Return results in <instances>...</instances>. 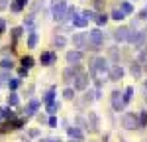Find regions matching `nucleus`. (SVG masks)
I'll list each match as a JSON object with an SVG mask.
<instances>
[{"label":"nucleus","instance_id":"49","mask_svg":"<svg viewBox=\"0 0 147 142\" xmlns=\"http://www.w3.org/2000/svg\"><path fill=\"white\" fill-rule=\"evenodd\" d=\"M145 71H147V65H145Z\"/></svg>","mask_w":147,"mask_h":142},{"label":"nucleus","instance_id":"29","mask_svg":"<svg viewBox=\"0 0 147 142\" xmlns=\"http://www.w3.org/2000/svg\"><path fill=\"white\" fill-rule=\"evenodd\" d=\"M55 46H57V47H65V46H67V38L57 36V38H55Z\"/></svg>","mask_w":147,"mask_h":142},{"label":"nucleus","instance_id":"33","mask_svg":"<svg viewBox=\"0 0 147 142\" xmlns=\"http://www.w3.org/2000/svg\"><path fill=\"white\" fill-rule=\"evenodd\" d=\"M82 16H84L86 20H94V18H96V14H94V10H84V12H82Z\"/></svg>","mask_w":147,"mask_h":142},{"label":"nucleus","instance_id":"11","mask_svg":"<svg viewBox=\"0 0 147 142\" xmlns=\"http://www.w3.org/2000/svg\"><path fill=\"white\" fill-rule=\"evenodd\" d=\"M145 38H147V30H141V32L136 34V38H134V46H136V49H139V47L145 44Z\"/></svg>","mask_w":147,"mask_h":142},{"label":"nucleus","instance_id":"36","mask_svg":"<svg viewBox=\"0 0 147 142\" xmlns=\"http://www.w3.org/2000/svg\"><path fill=\"white\" fill-rule=\"evenodd\" d=\"M22 32H24V28H14V30H12V36H14V38H20Z\"/></svg>","mask_w":147,"mask_h":142},{"label":"nucleus","instance_id":"42","mask_svg":"<svg viewBox=\"0 0 147 142\" xmlns=\"http://www.w3.org/2000/svg\"><path fill=\"white\" fill-rule=\"evenodd\" d=\"M147 57V44H145V49L141 51V55H139V59H145Z\"/></svg>","mask_w":147,"mask_h":142},{"label":"nucleus","instance_id":"30","mask_svg":"<svg viewBox=\"0 0 147 142\" xmlns=\"http://www.w3.org/2000/svg\"><path fill=\"white\" fill-rule=\"evenodd\" d=\"M120 10L124 12V14H131L134 8H131V4H129V2H122V8H120Z\"/></svg>","mask_w":147,"mask_h":142},{"label":"nucleus","instance_id":"27","mask_svg":"<svg viewBox=\"0 0 147 142\" xmlns=\"http://www.w3.org/2000/svg\"><path fill=\"white\" fill-rule=\"evenodd\" d=\"M94 20H96L98 26H104V24L108 22V16H106V14H96V18H94Z\"/></svg>","mask_w":147,"mask_h":142},{"label":"nucleus","instance_id":"38","mask_svg":"<svg viewBox=\"0 0 147 142\" xmlns=\"http://www.w3.org/2000/svg\"><path fill=\"white\" fill-rule=\"evenodd\" d=\"M18 75H20V79H24V77H28V69H26V67H22V69L18 71Z\"/></svg>","mask_w":147,"mask_h":142},{"label":"nucleus","instance_id":"3","mask_svg":"<svg viewBox=\"0 0 147 142\" xmlns=\"http://www.w3.org/2000/svg\"><path fill=\"white\" fill-rule=\"evenodd\" d=\"M108 69H110V65H108V59H106V57H96V59H94V63L90 65V71H92V73H96V71L106 73Z\"/></svg>","mask_w":147,"mask_h":142},{"label":"nucleus","instance_id":"25","mask_svg":"<svg viewBox=\"0 0 147 142\" xmlns=\"http://www.w3.org/2000/svg\"><path fill=\"white\" fill-rule=\"evenodd\" d=\"M32 65H34V57H30V55H24V57H22V67L30 69Z\"/></svg>","mask_w":147,"mask_h":142},{"label":"nucleus","instance_id":"48","mask_svg":"<svg viewBox=\"0 0 147 142\" xmlns=\"http://www.w3.org/2000/svg\"><path fill=\"white\" fill-rule=\"evenodd\" d=\"M71 142H73V140H71ZM75 142H80V140H75Z\"/></svg>","mask_w":147,"mask_h":142},{"label":"nucleus","instance_id":"21","mask_svg":"<svg viewBox=\"0 0 147 142\" xmlns=\"http://www.w3.org/2000/svg\"><path fill=\"white\" fill-rule=\"evenodd\" d=\"M20 85H22V79H20V77H16V79H10V81H8V89L16 91V89H18Z\"/></svg>","mask_w":147,"mask_h":142},{"label":"nucleus","instance_id":"24","mask_svg":"<svg viewBox=\"0 0 147 142\" xmlns=\"http://www.w3.org/2000/svg\"><path fill=\"white\" fill-rule=\"evenodd\" d=\"M37 40H39V38H37V34H35V32H32V34H30V38H28V47H35V46H37Z\"/></svg>","mask_w":147,"mask_h":142},{"label":"nucleus","instance_id":"39","mask_svg":"<svg viewBox=\"0 0 147 142\" xmlns=\"http://www.w3.org/2000/svg\"><path fill=\"white\" fill-rule=\"evenodd\" d=\"M8 4H10L8 0H0V10H6V8H8Z\"/></svg>","mask_w":147,"mask_h":142},{"label":"nucleus","instance_id":"8","mask_svg":"<svg viewBox=\"0 0 147 142\" xmlns=\"http://www.w3.org/2000/svg\"><path fill=\"white\" fill-rule=\"evenodd\" d=\"M127 34H129V28H116L114 30V40L116 42H127Z\"/></svg>","mask_w":147,"mask_h":142},{"label":"nucleus","instance_id":"4","mask_svg":"<svg viewBox=\"0 0 147 142\" xmlns=\"http://www.w3.org/2000/svg\"><path fill=\"white\" fill-rule=\"evenodd\" d=\"M122 124H124L127 130L137 128V115L136 113H125L124 117H122Z\"/></svg>","mask_w":147,"mask_h":142},{"label":"nucleus","instance_id":"14","mask_svg":"<svg viewBox=\"0 0 147 142\" xmlns=\"http://www.w3.org/2000/svg\"><path fill=\"white\" fill-rule=\"evenodd\" d=\"M26 4H28V0H14L10 4V8H12V12H22Z\"/></svg>","mask_w":147,"mask_h":142},{"label":"nucleus","instance_id":"41","mask_svg":"<svg viewBox=\"0 0 147 142\" xmlns=\"http://www.w3.org/2000/svg\"><path fill=\"white\" fill-rule=\"evenodd\" d=\"M4 32H6V22L0 18V34H4Z\"/></svg>","mask_w":147,"mask_h":142},{"label":"nucleus","instance_id":"32","mask_svg":"<svg viewBox=\"0 0 147 142\" xmlns=\"http://www.w3.org/2000/svg\"><path fill=\"white\" fill-rule=\"evenodd\" d=\"M0 65H2L4 69H12V67H14V61H12V59H2Z\"/></svg>","mask_w":147,"mask_h":142},{"label":"nucleus","instance_id":"28","mask_svg":"<svg viewBox=\"0 0 147 142\" xmlns=\"http://www.w3.org/2000/svg\"><path fill=\"white\" fill-rule=\"evenodd\" d=\"M59 103H55V101H53V103H49V105H47V113H51V115H55L57 111H59Z\"/></svg>","mask_w":147,"mask_h":142},{"label":"nucleus","instance_id":"6","mask_svg":"<svg viewBox=\"0 0 147 142\" xmlns=\"http://www.w3.org/2000/svg\"><path fill=\"white\" fill-rule=\"evenodd\" d=\"M86 87H88V75H86V73L75 75V89H77V91H84Z\"/></svg>","mask_w":147,"mask_h":142},{"label":"nucleus","instance_id":"17","mask_svg":"<svg viewBox=\"0 0 147 142\" xmlns=\"http://www.w3.org/2000/svg\"><path fill=\"white\" fill-rule=\"evenodd\" d=\"M67 134L71 136V138H75V140H80V138H82V130H80V128H75V126H73V128H69Z\"/></svg>","mask_w":147,"mask_h":142},{"label":"nucleus","instance_id":"5","mask_svg":"<svg viewBox=\"0 0 147 142\" xmlns=\"http://www.w3.org/2000/svg\"><path fill=\"white\" fill-rule=\"evenodd\" d=\"M108 75H110V81H120L124 77V67L118 65V63H114L112 67L108 69Z\"/></svg>","mask_w":147,"mask_h":142},{"label":"nucleus","instance_id":"20","mask_svg":"<svg viewBox=\"0 0 147 142\" xmlns=\"http://www.w3.org/2000/svg\"><path fill=\"white\" fill-rule=\"evenodd\" d=\"M37 106H39V101H32V103H30V106H28V109H26V117H32V115H34L35 113V109H37Z\"/></svg>","mask_w":147,"mask_h":142},{"label":"nucleus","instance_id":"7","mask_svg":"<svg viewBox=\"0 0 147 142\" xmlns=\"http://www.w3.org/2000/svg\"><path fill=\"white\" fill-rule=\"evenodd\" d=\"M39 61H41V65L49 67V65H53V63L57 61V55L53 53V51H43V53H41V57H39Z\"/></svg>","mask_w":147,"mask_h":142},{"label":"nucleus","instance_id":"10","mask_svg":"<svg viewBox=\"0 0 147 142\" xmlns=\"http://www.w3.org/2000/svg\"><path fill=\"white\" fill-rule=\"evenodd\" d=\"M67 61L71 63V65H79L80 61H82V51H69Z\"/></svg>","mask_w":147,"mask_h":142},{"label":"nucleus","instance_id":"22","mask_svg":"<svg viewBox=\"0 0 147 142\" xmlns=\"http://www.w3.org/2000/svg\"><path fill=\"white\" fill-rule=\"evenodd\" d=\"M131 95H134V87H127L124 91V97H122V101H124V105L125 103H129L131 101Z\"/></svg>","mask_w":147,"mask_h":142},{"label":"nucleus","instance_id":"13","mask_svg":"<svg viewBox=\"0 0 147 142\" xmlns=\"http://www.w3.org/2000/svg\"><path fill=\"white\" fill-rule=\"evenodd\" d=\"M75 69H73V65L71 67H67V69H63V81L65 83H71V81H75Z\"/></svg>","mask_w":147,"mask_h":142},{"label":"nucleus","instance_id":"23","mask_svg":"<svg viewBox=\"0 0 147 142\" xmlns=\"http://www.w3.org/2000/svg\"><path fill=\"white\" fill-rule=\"evenodd\" d=\"M18 103H20V97H18L16 93H10V95H8V106H16Z\"/></svg>","mask_w":147,"mask_h":142},{"label":"nucleus","instance_id":"2","mask_svg":"<svg viewBox=\"0 0 147 142\" xmlns=\"http://www.w3.org/2000/svg\"><path fill=\"white\" fill-rule=\"evenodd\" d=\"M67 4L65 2H57L53 4V18H55L57 22H61V20H65V16H67Z\"/></svg>","mask_w":147,"mask_h":142},{"label":"nucleus","instance_id":"45","mask_svg":"<svg viewBox=\"0 0 147 142\" xmlns=\"http://www.w3.org/2000/svg\"><path fill=\"white\" fill-rule=\"evenodd\" d=\"M0 120H4V113H2V109H0Z\"/></svg>","mask_w":147,"mask_h":142},{"label":"nucleus","instance_id":"16","mask_svg":"<svg viewBox=\"0 0 147 142\" xmlns=\"http://www.w3.org/2000/svg\"><path fill=\"white\" fill-rule=\"evenodd\" d=\"M86 24H88V20H86L84 16H75V18H73V26H75V28H84Z\"/></svg>","mask_w":147,"mask_h":142},{"label":"nucleus","instance_id":"46","mask_svg":"<svg viewBox=\"0 0 147 142\" xmlns=\"http://www.w3.org/2000/svg\"><path fill=\"white\" fill-rule=\"evenodd\" d=\"M2 85H4V79H2V77H0V87H2Z\"/></svg>","mask_w":147,"mask_h":142},{"label":"nucleus","instance_id":"37","mask_svg":"<svg viewBox=\"0 0 147 142\" xmlns=\"http://www.w3.org/2000/svg\"><path fill=\"white\" fill-rule=\"evenodd\" d=\"M47 124H49L51 128H55V126H57V118H55V117H49V120H47Z\"/></svg>","mask_w":147,"mask_h":142},{"label":"nucleus","instance_id":"34","mask_svg":"<svg viewBox=\"0 0 147 142\" xmlns=\"http://www.w3.org/2000/svg\"><path fill=\"white\" fill-rule=\"evenodd\" d=\"M63 97H65L67 101H71V99L75 97V89H65V93H63Z\"/></svg>","mask_w":147,"mask_h":142},{"label":"nucleus","instance_id":"35","mask_svg":"<svg viewBox=\"0 0 147 142\" xmlns=\"http://www.w3.org/2000/svg\"><path fill=\"white\" fill-rule=\"evenodd\" d=\"M2 113H4V118H12V117H14V113L10 111V106H4Z\"/></svg>","mask_w":147,"mask_h":142},{"label":"nucleus","instance_id":"1","mask_svg":"<svg viewBox=\"0 0 147 142\" xmlns=\"http://www.w3.org/2000/svg\"><path fill=\"white\" fill-rule=\"evenodd\" d=\"M102 44H104V34H102L98 28L90 30L88 36H86V47L92 49V51H98V49L102 47Z\"/></svg>","mask_w":147,"mask_h":142},{"label":"nucleus","instance_id":"26","mask_svg":"<svg viewBox=\"0 0 147 142\" xmlns=\"http://www.w3.org/2000/svg\"><path fill=\"white\" fill-rule=\"evenodd\" d=\"M112 18H114V20H118V22H120V20H124V18H125V14H124L122 10H120V8H116V10L112 12Z\"/></svg>","mask_w":147,"mask_h":142},{"label":"nucleus","instance_id":"31","mask_svg":"<svg viewBox=\"0 0 147 142\" xmlns=\"http://www.w3.org/2000/svg\"><path fill=\"white\" fill-rule=\"evenodd\" d=\"M131 75H134V77H139V75H141V65H139V63H134V65H131Z\"/></svg>","mask_w":147,"mask_h":142},{"label":"nucleus","instance_id":"12","mask_svg":"<svg viewBox=\"0 0 147 142\" xmlns=\"http://www.w3.org/2000/svg\"><path fill=\"white\" fill-rule=\"evenodd\" d=\"M73 44L77 47H86V36L84 34H75L73 36Z\"/></svg>","mask_w":147,"mask_h":142},{"label":"nucleus","instance_id":"18","mask_svg":"<svg viewBox=\"0 0 147 142\" xmlns=\"http://www.w3.org/2000/svg\"><path fill=\"white\" fill-rule=\"evenodd\" d=\"M88 118H90V130L96 132L98 130V117H96V113H88Z\"/></svg>","mask_w":147,"mask_h":142},{"label":"nucleus","instance_id":"40","mask_svg":"<svg viewBox=\"0 0 147 142\" xmlns=\"http://www.w3.org/2000/svg\"><path fill=\"white\" fill-rule=\"evenodd\" d=\"M139 18H141V20H147V6H145L141 12H139Z\"/></svg>","mask_w":147,"mask_h":142},{"label":"nucleus","instance_id":"19","mask_svg":"<svg viewBox=\"0 0 147 142\" xmlns=\"http://www.w3.org/2000/svg\"><path fill=\"white\" fill-rule=\"evenodd\" d=\"M53 99H55V87H51V89L45 93V97H43V103H45V105H49V103H53Z\"/></svg>","mask_w":147,"mask_h":142},{"label":"nucleus","instance_id":"43","mask_svg":"<svg viewBox=\"0 0 147 142\" xmlns=\"http://www.w3.org/2000/svg\"><path fill=\"white\" fill-rule=\"evenodd\" d=\"M37 134H39V130H35V128L30 130V136H37Z\"/></svg>","mask_w":147,"mask_h":142},{"label":"nucleus","instance_id":"15","mask_svg":"<svg viewBox=\"0 0 147 142\" xmlns=\"http://www.w3.org/2000/svg\"><path fill=\"white\" fill-rule=\"evenodd\" d=\"M145 126H147V113L141 111V113L137 115V128H145Z\"/></svg>","mask_w":147,"mask_h":142},{"label":"nucleus","instance_id":"9","mask_svg":"<svg viewBox=\"0 0 147 142\" xmlns=\"http://www.w3.org/2000/svg\"><path fill=\"white\" fill-rule=\"evenodd\" d=\"M112 106H114V111H122L124 109V101H122V93L120 91L112 93Z\"/></svg>","mask_w":147,"mask_h":142},{"label":"nucleus","instance_id":"47","mask_svg":"<svg viewBox=\"0 0 147 142\" xmlns=\"http://www.w3.org/2000/svg\"><path fill=\"white\" fill-rule=\"evenodd\" d=\"M145 89H147V81H145Z\"/></svg>","mask_w":147,"mask_h":142},{"label":"nucleus","instance_id":"44","mask_svg":"<svg viewBox=\"0 0 147 142\" xmlns=\"http://www.w3.org/2000/svg\"><path fill=\"white\" fill-rule=\"evenodd\" d=\"M47 142H61V140H59V138H57V140H55V138H49Z\"/></svg>","mask_w":147,"mask_h":142}]
</instances>
